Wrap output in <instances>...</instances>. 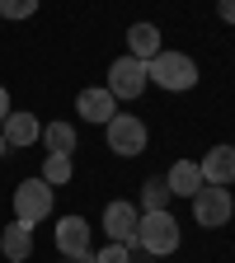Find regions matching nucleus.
Listing matches in <instances>:
<instances>
[{
  "instance_id": "22",
  "label": "nucleus",
  "mask_w": 235,
  "mask_h": 263,
  "mask_svg": "<svg viewBox=\"0 0 235 263\" xmlns=\"http://www.w3.org/2000/svg\"><path fill=\"white\" fill-rule=\"evenodd\" d=\"M10 155V146H5V132H0V160H5Z\"/></svg>"
},
{
  "instance_id": "20",
  "label": "nucleus",
  "mask_w": 235,
  "mask_h": 263,
  "mask_svg": "<svg viewBox=\"0 0 235 263\" xmlns=\"http://www.w3.org/2000/svg\"><path fill=\"white\" fill-rule=\"evenodd\" d=\"M216 14H221L226 24H235V0H216Z\"/></svg>"
},
{
  "instance_id": "4",
  "label": "nucleus",
  "mask_w": 235,
  "mask_h": 263,
  "mask_svg": "<svg viewBox=\"0 0 235 263\" xmlns=\"http://www.w3.org/2000/svg\"><path fill=\"white\" fill-rule=\"evenodd\" d=\"M104 137H109V151H113V155L132 160V155L146 151V122H141L137 113H118V118L104 127Z\"/></svg>"
},
{
  "instance_id": "17",
  "label": "nucleus",
  "mask_w": 235,
  "mask_h": 263,
  "mask_svg": "<svg viewBox=\"0 0 235 263\" xmlns=\"http://www.w3.org/2000/svg\"><path fill=\"white\" fill-rule=\"evenodd\" d=\"M38 179H43V183H52V188H57V183H71V155H47Z\"/></svg>"
},
{
  "instance_id": "23",
  "label": "nucleus",
  "mask_w": 235,
  "mask_h": 263,
  "mask_svg": "<svg viewBox=\"0 0 235 263\" xmlns=\"http://www.w3.org/2000/svg\"><path fill=\"white\" fill-rule=\"evenodd\" d=\"M66 263H76V258H66Z\"/></svg>"
},
{
  "instance_id": "2",
  "label": "nucleus",
  "mask_w": 235,
  "mask_h": 263,
  "mask_svg": "<svg viewBox=\"0 0 235 263\" xmlns=\"http://www.w3.org/2000/svg\"><path fill=\"white\" fill-rule=\"evenodd\" d=\"M146 76L160 85V89H170V94H184L197 85V61L188 52H160L155 61H146Z\"/></svg>"
},
{
  "instance_id": "12",
  "label": "nucleus",
  "mask_w": 235,
  "mask_h": 263,
  "mask_svg": "<svg viewBox=\"0 0 235 263\" xmlns=\"http://www.w3.org/2000/svg\"><path fill=\"white\" fill-rule=\"evenodd\" d=\"M0 132H5V146H10V151H24V146H33V141L43 137L38 118H33V113H19V108L0 122Z\"/></svg>"
},
{
  "instance_id": "5",
  "label": "nucleus",
  "mask_w": 235,
  "mask_h": 263,
  "mask_svg": "<svg viewBox=\"0 0 235 263\" xmlns=\"http://www.w3.org/2000/svg\"><path fill=\"white\" fill-rule=\"evenodd\" d=\"M146 61H137V57H118L113 66H109V94L113 99H141L146 94Z\"/></svg>"
},
{
  "instance_id": "9",
  "label": "nucleus",
  "mask_w": 235,
  "mask_h": 263,
  "mask_svg": "<svg viewBox=\"0 0 235 263\" xmlns=\"http://www.w3.org/2000/svg\"><path fill=\"white\" fill-rule=\"evenodd\" d=\"M76 113H80L85 122L109 127V122L118 118V99H113L109 89H80V99H76Z\"/></svg>"
},
{
  "instance_id": "18",
  "label": "nucleus",
  "mask_w": 235,
  "mask_h": 263,
  "mask_svg": "<svg viewBox=\"0 0 235 263\" xmlns=\"http://www.w3.org/2000/svg\"><path fill=\"white\" fill-rule=\"evenodd\" d=\"M38 14V0H0V19H33Z\"/></svg>"
},
{
  "instance_id": "14",
  "label": "nucleus",
  "mask_w": 235,
  "mask_h": 263,
  "mask_svg": "<svg viewBox=\"0 0 235 263\" xmlns=\"http://www.w3.org/2000/svg\"><path fill=\"white\" fill-rule=\"evenodd\" d=\"M127 47H132L127 57L155 61V57L165 52V47H160V28H155V24H132V28H127Z\"/></svg>"
},
{
  "instance_id": "21",
  "label": "nucleus",
  "mask_w": 235,
  "mask_h": 263,
  "mask_svg": "<svg viewBox=\"0 0 235 263\" xmlns=\"http://www.w3.org/2000/svg\"><path fill=\"white\" fill-rule=\"evenodd\" d=\"M10 113H14V104H10V89H5V85H0V122H5Z\"/></svg>"
},
{
  "instance_id": "13",
  "label": "nucleus",
  "mask_w": 235,
  "mask_h": 263,
  "mask_svg": "<svg viewBox=\"0 0 235 263\" xmlns=\"http://www.w3.org/2000/svg\"><path fill=\"white\" fill-rule=\"evenodd\" d=\"M0 254H5L10 263H24V258L33 254V226H24V221H10L5 230H0Z\"/></svg>"
},
{
  "instance_id": "8",
  "label": "nucleus",
  "mask_w": 235,
  "mask_h": 263,
  "mask_svg": "<svg viewBox=\"0 0 235 263\" xmlns=\"http://www.w3.org/2000/svg\"><path fill=\"white\" fill-rule=\"evenodd\" d=\"M137 221H141V212L132 207V202H109V207H104V230H109L113 245L137 249Z\"/></svg>"
},
{
  "instance_id": "1",
  "label": "nucleus",
  "mask_w": 235,
  "mask_h": 263,
  "mask_svg": "<svg viewBox=\"0 0 235 263\" xmlns=\"http://www.w3.org/2000/svg\"><path fill=\"white\" fill-rule=\"evenodd\" d=\"M137 249L151 254V258H165L179 249V221L170 212H141L137 221Z\"/></svg>"
},
{
  "instance_id": "10",
  "label": "nucleus",
  "mask_w": 235,
  "mask_h": 263,
  "mask_svg": "<svg viewBox=\"0 0 235 263\" xmlns=\"http://www.w3.org/2000/svg\"><path fill=\"white\" fill-rule=\"evenodd\" d=\"M197 164H203V179L212 188H230L235 183V146H212Z\"/></svg>"
},
{
  "instance_id": "15",
  "label": "nucleus",
  "mask_w": 235,
  "mask_h": 263,
  "mask_svg": "<svg viewBox=\"0 0 235 263\" xmlns=\"http://www.w3.org/2000/svg\"><path fill=\"white\" fill-rule=\"evenodd\" d=\"M43 146H47V155H76V127L71 122H47Z\"/></svg>"
},
{
  "instance_id": "6",
  "label": "nucleus",
  "mask_w": 235,
  "mask_h": 263,
  "mask_svg": "<svg viewBox=\"0 0 235 263\" xmlns=\"http://www.w3.org/2000/svg\"><path fill=\"white\" fill-rule=\"evenodd\" d=\"M235 216V197H230V188H203L193 197V221L197 226H207V230H216V226H226Z\"/></svg>"
},
{
  "instance_id": "19",
  "label": "nucleus",
  "mask_w": 235,
  "mask_h": 263,
  "mask_svg": "<svg viewBox=\"0 0 235 263\" xmlns=\"http://www.w3.org/2000/svg\"><path fill=\"white\" fill-rule=\"evenodd\" d=\"M89 263H132V249H127V245H113V240H109V245L99 249Z\"/></svg>"
},
{
  "instance_id": "11",
  "label": "nucleus",
  "mask_w": 235,
  "mask_h": 263,
  "mask_svg": "<svg viewBox=\"0 0 235 263\" xmlns=\"http://www.w3.org/2000/svg\"><path fill=\"white\" fill-rule=\"evenodd\" d=\"M165 183H170V193H174V197H197V193L207 188V179H203V164H197V160H179V164H170Z\"/></svg>"
},
{
  "instance_id": "7",
  "label": "nucleus",
  "mask_w": 235,
  "mask_h": 263,
  "mask_svg": "<svg viewBox=\"0 0 235 263\" xmlns=\"http://www.w3.org/2000/svg\"><path fill=\"white\" fill-rule=\"evenodd\" d=\"M57 249L66 258H76V263H89V221L85 216H61L57 221Z\"/></svg>"
},
{
  "instance_id": "16",
  "label": "nucleus",
  "mask_w": 235,
  "mask_h": 263,
  "mask_svg": "<svg viewBox=\"0 0 235 263\" xmlns=\"http://www.w3.org/2000/svg\"><path fill=\"white\" fill-rule=\"evenodd\" d=\"M170 183L165 179H146L141 183V212H170Z\"/></svg>"
},
{
  "instance_id": "3",
  "label": "nucleus",
  "mask_w": 235,
  "mask_h": 263,
  "mask_svg": "<svg viewBox=\"0 0 235 263\" xmlns=\"http://www.w3.org/2000/svg\"><path fill=\"white\" fill-rule=\"evenodd\" d=\"M52 202H57V188H52V183H43V179H24V183L14 188V221L38 226V221L52 216Z\"/></svg>"
}]
</instances>
